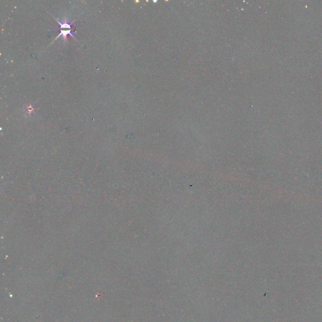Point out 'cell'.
<instances>
[{
  "instance_id": "cell-1",
  "label": "cell",
  "mask_w": 322,
  "mask_h": 322,
  "mask_svg": "<svg viewBox=\"0 0 322 322\" xmlns=\"http://www.w3.org/2000/svg\"><path fill=\"white\" fill-rule=\"evenodd\" d=\"M76 33H77V32H73L72 30H60L59 34L58 35H57V37H55V38L54 39V40H53V41H55V40H56V39H57V38H58L60 36L62 37L64 42H66V41L67 40V36H71V37H73V38L75 39V40H76L77 41V39H76V37H75L74 36V35H73V34H76Z\"/></svg>"
},
{
  "instance_id": "cell-2",
  "label": "cell",
  "mask_w": 322,
  "mask_h": 322,
  "mask_svg": "<svg viewBox=\"0 0 322 322\" xmlns=\"http://www.w3.org/2000/svg\"><path fill=\"white\" fill-rule=\"evenodd\" d=\"M53 18H54L55 20L59 24V28H69L70 30H72V25H73V24L74 23L75 21H71V22H67L66 18H65V19H64L63 22H60V21L58 19L55 18V17H53Z\"/></svg>"
}]
</instances>
